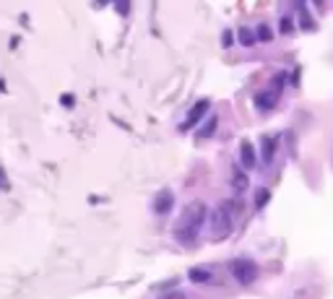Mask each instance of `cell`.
Masks as SVG:
<instances>
[{"instance_id": "6da1fadb", "label": "cell", "mask_w": 333, "mask_h": 299, "mask_svg": "<svg viewBox=\"0 0 333 299\" xmlns=\"http://www.w3.org/2000/svg\"><path fill=\"white\" fill-rule=\"evenodd\" d=\"M229 273L234 276V281H237V284L250 286V284H253V281L258 278L261 268H258V263H255V260H250V258H237V260H232V263H229Z\"/></svg>"}, {"instance_id": "7a4b0ae2", "label": "cell", "mask_w": 333, "mask_h": 299, "mask_svg": "<svg viewBox=\"0 0 333 299\" xmlns=\"http://www.w3.org/2000/svg\"><path fill=\"white\" fill-rule=\"evenodd\" d=\"M211 229H214V237L221 239L224 234L232 232V213H229V203L221 200L216 208H211Z\"/></svg>"}, {"instance_id": "3957f363", "label": "cell", "mask_w": 333, "mask_h": 299, "mask_svg": "<svg viewBox=\"0 0 333 299\" xmlns=\"http://www.w3.org/2000/svg\"><path fill=\"white\" fill-rule=\"evenodd\" d=\"M206 219H208V205H206L203 200L188 203V208H185V213H182V224H188V227H193V229H200V227L206 224Z\"/></svg>"}, {"instance_id": "277c9868", "label": "cell", "mask_w": 333, "mask_h": 299, "mask_svg": "<svg viewBox=\"0 0 333 299\" xmlns=\"http://www.w3.org/2000/svg\"><path fill=\"white\" fill-rule=\"evenodd\" d=\"M208 109H211V102L208 99H200V102H195L193 104V109L188 112V117H185V122H182V130H193V127L208 115Z\"/></svg>"}, {"instance_id": "5b68a950", "label": "cell", "mask_w": 333, "mask_h": 299, "mask_svg": "<svg viewBox=\"0 0 333 299\" xmlns=\"http://www.w3.org/2000/svg\"><path fill=\"white\" fill-rule=\"evenodd\" d=\"M239 161H242V169L245 172H253L258 159H255V146L250 143V141H242L239 143Z\"/></svg>"}, {"instance_id": "8992f818", "label": "cell", "mask_w": 333, "mask_h": 299, "mask_svg": "<svg viewBox=\"0 0 333 299\" xmlns=\"http://www.w3.org/2000/svg\"><path fill=\"white\" fill-rule=\"evenodd\" d=\"M172 203H175L172 190H159L156 198H154V213H156V216H164V213H170V211H172Z\"/></svg>"}, {"instance_id": "52a82bcc", "label": "cell", "mask_w": 333, "mask_h": 299, "mask_svg": "<svg viewBox=\"0 0 333 299\" xmlns=\"http://www.w3.org/2000/svg\"><path fill=\"white\" fill-rule=\"evenodd\" d=\"M273 102H276V94H271V89H266V91H255V104H258L261 112L273 109Z\"/></svg>"}, {"instance_id": "ba28073f", "label": "cell", "mask_w": 333, "mask_h": 299, "mask_svg": "<svg viewBox=\"0 0 333 299\" xmlns=\"http://www.w3.org/2000/svg\"><path fill=\"white\" fill-rule=\"evenodd\" d=\"M276 148H279V136H266L263 138V161H273L276 156Z\"/></svg>"}, {"instance_id": "9c48e42d", "label": "cell", "mask_w": 333, "mask_h": 299, "mask_svg": "<svg viewBox=\"0 0 333 299\" xmlns=\"http://www.w3.org/2000/svg\"><path fill=\"white\" fill-rule=\"evenodd\" d=\"M247 185H250V182H247L245 169H237V166H234V169H232V188H234L237 193H245V190H247Z\"/></svg>"}, {"instance_id": "30bf717a", "label": "cell", "mask_w": 333, "mask_h": 299, "mask_svg": "<svg viewBox=\"0 0 333 299\" xmlns=\"http://www.w3.org/2000/svg\"><path fill=\"white\" fill-rule=\"evenodd\" d=\"M237 36H239V45H242V47H253V45H258V36H255V31L250 29V26H239Z\"/></svg>"}, {"instance_id": "8fae6325", "label": "cell", "mask_w": 333, "mask_h": 299, "mask_svg": "<svg viewBox=\"0 0 333 299\" xmlns=\"http://www.w3.org/2000/svg\"><path fill=\"white\" fill-rule=\"evenodd\" d=\"M195 237H198V229H193V227H188V224H180V227H177V239H180L182 245L195 242Z\"/></svg>"}, {"instance_id": "7c38bea8", "label": "cell", "mask_w": 333, "mask_h": 299, "mask_svg": "<svg viewBox=\"0 0 333 299\" xmlns=\"http://www.w3.org/2000/svg\"><path fill=\"white\" fill-rule=\"evenodd\" d=\"M188 278L193 284H206V281H211V271L208 268H193V271H188Z\"/></svg>"}, {"instance_id": "4fadbf2b", "label": "cell", "mask_w": 333, "mask_h": 299, "mask_svg": "<svg viewBox=\"0 0 333 299\" xmlns=\"http://www.w3.org/2000/svg\"><path fill=\"white\" fill-rule=\"evenodd\" d=\"M216 125H219V117H211V120L206 122V127H203V130L198 133V141H203V138H211V136L216 133Z\"/></svg>"}, {"instance_id": "5bb4252c", "label": "cell", "mask_w": 333, "mask_h": 299, "mask_svg": "<svg viewBox=\"0 0 333 299\" xmlns=\"http://www.w3.org/2000/svg\"><path fill=\"white\" fill-rule=\"evenodd\" d=\"M255 36H258V42H271V39H273V29H271L268 24H258Z\"/></svg>"}, {"instance_id": "9a60e30c", "label": "cell", "mask_w": 333, "mask_h": 299, "mask_svg": "<svg viewBox=\"0 0 333 299\" xmlns=\"http://www.w3.org/2000/svg\"><path fill=\"white\" fill-rule=\"evenodd\" d=\"M279 29H281V34L294 31V18H291V16H284V18H281V24H279Z\"/></svg>"}, {"instance_id": "2e32d148", "label": "cell", "mask_w": 333, "mask_h": 299, "mask_svg": "<svg viewBox=\"0 0 333 299\" xmlns=\"http://www.w3.org/2000/svg\"><path fill=\"white\" fill-rule=\"evenodd\" d=\"M266 200H268V190H266V188H261V190L255 193V205H258V208H263V203H266Z\"/></svg>"}, {"instance_id": "e0dca14e", "label": "cell", "mask_w": 333, "mask_h": 299, "mask_svg": "<svg viewBox=\"0 0 333 299\" xmlns=\"http://www.w3.org/2000/svg\"><path fill=\"white\" fill-rule=\"evenodd\" d=\"M161 299H188V294L185 291H166Z\"/></svg>"}, {"instance_id": "ac0fdd59", "label": "cell", "mask_w": 333, "mask_h": 299, "mask_svg": "<svg viewBox=\"0 0 333 299\" xmlns=\"http://www.w3.org/2000/svg\"><path fill=\"white\" fill-rule=\"evenodd\" d=\"M221 39H224V42H221V45H224V47H229V45H234V34H232L229 29H227V31L221 34Z\"/></svg>"}]
</instances>
